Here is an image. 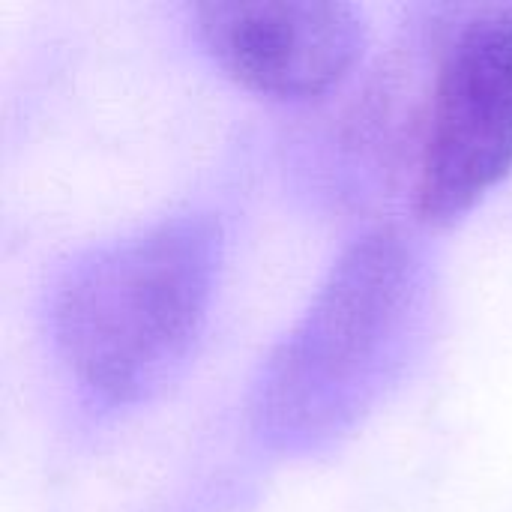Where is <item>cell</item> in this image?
<instances>
[{
  "label": "cell",
  "mask_w": 512,
  "mask_h": 512,
  "mask_svg": "<svg viewBox=\"0 0 512 512\" xmlns=\"http://www.w3.org/2000/svg\"><path fill=\"white\" fill-rule=\"evenodd\" d=\"M426 303V261L399 228L363 234L333 264L276 345L252 396V426L282 453L348 435L399 375Z\"/></svg>",
  "instance_id": "cell-1"
},
{
  "label": "cell",
  "mask_w": 512,
  "mask_h": 512,
  "mask_svg": "<svg viewBox=\"0 0 512 512\" xmlns=\"http://www.w3.org/2000/svg\"><path fill=\"white\" fill-rule=\"evenodd\" d=\"M222 225L180 213L75 258L51 294V339L99 402L156 396L189 360L219 285Z\"/></svg>",
  "instance_id": "cell-2"
},
{
  "label": "cell",
  "mask_w": 512,
  "mask_h": 512,
  "mask_svg": "<svg viewBox=\"0 0 512 512\" xmlns=\"http://www.w3.org/2000/svg\"><path fill=\"white\" fill-rule=\"evenodd\" d=\"M512 171V3L477 9L447 42L420 135L414 213L453 225Z\"/></svg>",
  "instance_id": "cell-3"
},
{
  "label": "cell",
  "mask_w": 512,
  "mask_h": 512,
  "mask_svg": "<svg viewBox=\"0 0 512 512\" xmlns=\"http://www.w3.org/2000/svg\"><path fill=\"white\" fill-rule=\"evenodd\" d=\"M192 15L204 51L225 75L279 102H309L339 87L369 39L351 3H198Z\"/></svg>",
  "instance_id": "cell-4"
}]
</instances>
